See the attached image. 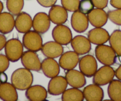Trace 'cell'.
Returning a JSON list of instances; mask_svg holds the SVG:
<instances>
[{
    "label": "cell",
    "mask_w": 121,
    "mask_h": 101,
    "mask_svg": "<svg viewBox=\"0 0 121 101\" xmlns=\"http://www.w3.org/2000/svg\"><path fill=\"white\" fill-rule=\"evenodd\" d=\"M11 82L17 90H26L33 84V75L30 70L18 68L12 73Z\"/></svg>",
    "instance_id": "cell-1"
},
{
    "label": "cell",
    "mask_w": 121,
    "mask_h": 101,
    "mask_svg": "<svg viewBox=\"0 0 121 101\" xmlns=\"http://www.w3.org/2000/svg\"><path fill=\"white\" fill-rule=\"evenodd\" d=\"M96 58L104 66H112L115 64L117 59V55L110 46L99 45L95 48Z\"/></svg>",
    "instance_id": "cell-2"
},
{
    "label": "cell",
    "mask_w": 121,
    "mask_h": 101,
    "mask_svg": "<svg viewBox=\"0 0 121 101\" xmlns=\"http://www.w3.org/2000/svg\"><path fill=\"white\" fill-rule=\"evenodd\" d=\"M24 46L20 40L13 38L7 41L5 45V54L10 61L15 62L21 59L23 54Z\"/></svg>",
    "instance_id": "cell-3"
},
{
    "label": "cell",
    "mask_w": 121,
    "mask_h": 101,
    "mask_svg": "<svg viewBox=\"0 0 121 101\" xmlns=\"http://www.w3.org/2000/svg\"><path fill=\"white\" fill-rule=\"evenodd\" d=\"M22 40L24 47L31 51H39L43 46L42 38L40 33L35 31H29L24 33Z\"/></svg>",
    "instance_id": "cell-4"
},
{
    "label": "cell",
    "mask_w": 121,
    "mask_h": 101,
    "mask_svg": "<svg viewBox=\"0 0 121 101\" xmlns=\"http://www.w3.org/2000/svg\"><path fill=\"white\" fill-rule=\"evenodd\" d=\"M115 76V71L110 66H104L96 71L93 76L94 84L102 86L109 84L113 80Z\"/></svg>",
    "instance_id": "cell-5"
},
{
    "label": "cell",
    "mask_w": 121,
    "mask_h": 101,
    "mask_svg": "<svg viewBox=\"0 0 121 101\" xmlns=\"http://www.w3.org/2000/svg\"><path fill=\"white\" fill-rule=\"evenodd\" d=\"M80 70L87 77H93L97 70V62L96 58L91 55L82 57L79 60Z\"/></svg>",
    "instance_id": "cell-6"
},
{
    "label": "cell",
    "mask_w": 121,
    "mask_h": 101,
    "mask_svg": "<svg viewBox=\"0 0 121 101\" xmlns=\"http://www.w3.org/2000/svg\"><path fill=\"white\" fill-rule=\"evenodd\" d=\"M52 36L53 40L62 45L70 44L73 39V33L68 26L64 24H58L53 29Z\"/></svg>",
    "instance_id": "cell-7"
},
{
    "label": "cell",
    "mask_w": 121,
    "mask_h": 101,
    "mask_svg": "<svg viewBox=\"0 0 121 101\" xmlns=\"http://www.w3.org/2000/svg\"><path fill=\"white\" fill-rule=\"evenodd\" d=\"M21 62L24 68L30 71L39 72L41 70V62L36 52L27 51L23 53Z\"/></svg>",
    "instance_id": "cell-8"
},
{
    "label": "cell",
    "mask_w": 121,
    "mask_h": 101,
    "mask_svg": "<svg viewBox=\"0 0 121 101\" xmlns=\"http://www.w3.org/2000/svg\"><path fill=\"white\" fill-rule=\"evenodd\" d=\"M71 27L75 32L77 33H83L88 27V22L87 16L79 10L73 12L71 18Z\"/></svg>",
    "instance_id": "cell-9"
},
{
    "label": "cell",
    "mask_w": 121,
    "mask_h": 101,
    "mask_svg": "<svg viewBox=\"0 0 121 101\" xmlns=\"http://www.w3.org/2000/svg\"><path fill=\"white\" fill-rule=\"evenodd\" d=\"M71 45L74 51L80 55H83L89 53L91 49V43L86 36H75L72 39Z\"/></svg>",
    "instance_id": "cell-10"
},
{
    "label": "cell",
    "mask_w": 121,
    "mask_h": 101,
    "mask_svg": "<svg viewBox=\"0 0 121 101\" xmlns=\"http://www.w3.org/2000/svg\"><path fill=\"white\" fill-rule=\"evenodd\" d=\"M68 83L65 77L57 75L50 80L48 86V92L53 96H58L63 93L67 89Z\"/></svg>",
    "instance_id": "cell-11"
},
{
    "label": "cell",
    "mask_w": 121,
    "mask_h": 101,
    "mask_svg": "<svg viewBox=\"0 0 121 101\" xmlns=\"http://www.w3.org/2000/svg\"><path fill=\"white\" fill-rule=\"evenodd\" d=\"M51 26V20L49 16L44 12L36 14L33 18V27L34 31L40 34H44L49 31Z\"/></svg>",
    "instance_id": "cell-12"
},
{
    "label": "cell",
    "mask_w": 121,
    "mask_h": 101,
    "mask_svg": "<svg viewBox=\"0 0 121 101\" xmlns=\"http://www.w3.org/2000/svg\"><path fill=\"white\" fill-rule=\"evenodd\" d=\"M80 58L79 55L75 51H67L63 53L60 56L59 65L65 70L74 69L77 66Z\"/></svg>",
    "instance_id": "cell-13"
},
{
    "label": "cell",
    "mask_w": 121,
    "mask_h": 101,
    "mask_svg": "<svg viewBox=\"0 0 121 101\" xmlns=\"http://www.w3.org/2000/svg\"><path fill=\"white\" fill-rule=\"evenodd\" d=\"M48 16L51 22L56 25L64 24L67 22L68 17L67 10L65 8L55 4L51 7Z\"/></svg>",
    "instance_id": "cell-14"
},
{
    "label": "cell",
    "mask_w": 121,
    "mask_h": 101,
    "mask_svg": "<svg viewBox=\"0 0 121 101\" xmlns=\"http://www.w3.org/2000/svg\"><path fill=\"white\" fill-rule=\"evenodd\" d=\"M65 79L68 84L72 88H82L86 84V76L81 71L77 70H67L65 73Z\"/></svg>",
    "instance_id": "cell-15"
},
{
    "label": "cell",
    "mask_w": 121,
    "mask_h": 101,
    "mask_svg": "<svg viewBox=\"0 0 121 101\" xmlns=\"http://www.w3.org/2000/svg\"><path fill=\"white\" fill-rule=\"evenodd\" d=\"M88 22L95 27H102L108 22L107 13L103 9H94L87 14Z\"/></svg>",
    "instance_id": "cell-16"
},
{
    "label": "cell",
    "mask_w": 121,
    "mask_h": 101,
    "mask_svg": "<svg viewBox=\"0 0 121 101\" xmlns=\"http://www.w3.org/2000/svg\"><path fill=\"white\" fill-rule=\"evenodd\" d=\"M41 51L46 57L56 58L64 53V47L56 41H49L43 44Z\"/></svg>",
    "instance_id": "cell-17"
},
{
    "label": "cell",
    "mask_w": 121,
    "mask_h": 101,
    "mask_svg": "<svg viewBox=\"0 0 121 101\" xmlns=\"http://www.w3.org/2000/svg\"><path fill=\"white\" fill-rule=\"evenodd\" d=\"M41 70L46 77L52 79L59 74L60 66L54 58H46L42 62Z\"/></svg>",
    "instance_id": "cell-18"
},
{
    "label": "cell",
    "mask_w": 121,
    "mask_h": 101,
    "mask_svg": "<svg viewBox=\"0 0 121 101\" xmlns=\"http://www.w3.org/2000/svg\"><path fill=\"white\" fill-rule=\"evenodd\" d=\"M109 32L102 27H95L88 33V39L91 44L99 45L104 44L109 40Z\"/></svg>",
    "instance_id": "cell-19"
},
{
    "label": "cell",
    "mask_w": 121,
    "mask_h": 101,
    "mask_svg": "<svg viewBox=\"0 0 121 101\" xmlns=\"http://www.w3.org/2000/svg\"><path fill=\"white\" fill-rule=\"evenodd\" d=\"M33 20L30 14L26 12H21L15 19V27L19 33H25L31 30Z\"/></svg>",
    "instance_id": "cell-20"
},
{
    "label": "cell",
    "mask_w": 121,
    "mask_h": 101,
    "mask_svg": "<svg viewBox=\"0 0 121 101\" xmlns=\"http://www.w3.org/2000/svg\"><path fill=\"white\" fill-rule=\"evenodd\" d=\"M82 92L84 99L87 101H101L104 98L103 89L94 83L85 87Z\"/></svg>",
    "instance_id": "cell-21"
},
{
    "label": "cell",
    "mask_w": 121,
    "mask_h": 101,
    "mask_svg": "<svg viewBox=\"0 0 121 101\" xmlns=\"http://www.w3.org/2000/svg\"><path fill=\"white\" fill-rule=\"evenodd\" d=\"M26 98L30 101H43L48 97V91L41 85L31 86L26 90Z\"/></svg>",
    "instance_id": "cell-22"
},
{
    "label": "cell",
    "mask_w": 121,
    "mask_h": 101,
    "mask_svg": "<svg viewBox=\"0 0 121 101\" xmlns=\"http://www.w3.org/2000/svg\"><path fill=\"white\" fill-rule=\"evenodd\" d=\"M0 99L4 101H17L18 99L17 89L11 83H0Z\"/></svg>",
    "instance_id": "cell-23"
},
{
    "label": "cell",
    "mask_w": 121,
    "mask_h": 101,
    "mask_svg": "<svg viewBox=\"0 0 121 101\" xmlns=\"http://www.w3.org/2000/svg\"><path fill=\"white\" fill-rule=\"evenodd\" d=\"M14 27L15 19L12 14L10 12L0 14V33L4 35L10 33Z\"/></svg>",
    "instance_id": "cell-24"
},
{
    "label": "cell",
    "mask_w": 121,
    "mask_h": 101,
    "mask_svg": "<svg viewBox=\"0 0 121 101\" xmlns=\"http://www.w3.org/2000/svg\"><path fill=\"white\" fill-rule=\"evenodd\" d=\"M108 94L109 98L113 101H121V80H113L109 83Z\"/></svg>",
    "instance_id": "cell-25"
},
{
    "label": "cell",
    "mask_w": 121,
    "mask_h": 101,
    "mask_svg": "<svg viewBox=\"0 0 121 101\" xmlns=\"http://www.w3.org/2000/svg\"><path fill=\"white\" fill-rule=\"evenodd\" d=\"M84 99L83 92L78 88L66 89L62 94V101H82Z\"/></svg>",
    "instance_id": "cell-26"
},
{
    "label": "cell",
    "mask_w": 121,
    "mask_h": 101,
    "mask_svg": "<svg viewBox=\"0 0 121 101\" xmlns=\"http://www.w3.org/2000/svg\"><path fill=\"white\" fill-rule=\"evenodd\" d=\"M109 44L117 56L121 57V31L115 30L110 35Z\"/></svg>",
    "instance_id": "cell-27"
},
{
    "label": "cell",
    "mask_w": 121,
    "mask_h": 101,
    "mask_svg": "<svg viewBox=\"0 0 121 101\" xmlns=\"http://www.w3.org/2000/svg\"><path fill=\"white\" fill-rule=\"evenodd\" d=\"M24 4V0H7V9L13 16H17L22 12Z\"/></svg>",
    "instance_id": "cell-28"
},
{
    "label": "cell",
    "mask_w": 121,
    "mask_h": 101,
    "mask_svg": "<svg viewBox=\"0 0 121 101\" xmlns=\"http://www.w3.org/2000/svg\"><path fill=\"white\" fill-rule=\"evenodd\" d=\"M62 6L67 11L74 12L78 10L80 0H60Z\"/></svg>",
    "instance_id": "cell-29"
},
{
    "label": "cell",
    "mask_w": 121,
    "mask_h": 101,
    "mask_svg": "<svg viewBox=\"0 0 121 101\" xmlns=\"http://www.w3.org/2000/svg\"><path fill=\"white\" fill-rule=\"evenodd\" d=\"M95 8L91 0H81L80 1L78 10L85 14H88Z\"/></svg>",
    "instance_id": "cell-30"
},
{
    "label": "cell",
    "mask_w": 121,
    "mask_h": 101,
    "mask_svg": "<svg viewBox=\"0 0 121 101\" xmlns=\"http://www.w3.org/2000/svg\"><path fill=\"white\" fill-rule=\"evenodd\" d=\"M108 18L114 24L121 26V9L110 10L108 12Z\"/></svg>",
    "instance_id": "cell-31"
},
{
    "label": "cell",
    "mask_w": 121,
    "mask_h": 101,
    "mask_svg": "<svg viewBox=\"0 0 121 101\" xmlns=\"http://www.w3.org/2000/svg\"><path fill=\"white\" fill-rule=\"evenodd\" d=\"M10 66V60L6 55L0 54V73L5 72Z\"/></svg>",
    "instance_id": "cell-32"
},
{
    "label": "cell",
    "mask_w": 121,
    "mask_h": 101,
    "mask_svg": "<svg viewBox=\"0 0 121 101\" xmlns=\"http://www.w3.org/2000/svg\"><path fill=\"white\" fill-rule=\"evenodd\" d=\"M93 3L95 7L97 9H104L107 7L109 0H91Z\"/></svg>",
    "instance_id": "cell-33"
},
{
    "label": "cell",
    "mask_w": 121,
    "mask_h": 101,
    "mask_svg": "<svg viewBox=\"0 0 121 101\" xmlns=\"http://www.w3.org/2000/svg\"><path fill=\"white\" fill-rule=\"evenodd\" d=\"M36 1L39 4L45 8L51 7L54 5L57 2V0H36Z\"/></svg>",
    "instance_id": "cell-34"
},
{
    "label": "cell",
    "mask_w": 121,
    "mask_h": 101,
    "mask_svg": "<svg viewBox=\"0 0 121 101\" xmlns=\"http://www.w3.org/2000/svg\"><path fill=\"white\" fill-rule=\"evenodd\" d=\"M7 42V38L4 34L0 33V51L5 47Z\"/></svg>",
    "instance_id": "cell-35"
},
{
    "label": "cell",
    "mask_w": 121,
    "mask_h": 101,
    "mask_svg": "<svg viewBox=\"0 0 121 101\" xmlns=\"http://www.w3.org/2000/svg\"><path fill=\"white\" fill-rule=\"evenodd\" d=\"M110 4L115 9H121V0H110Z\"/></svg>",
    "instance_id": "cell-36"
},
{
    "label": "cell",
    "mask_w": 121,
    "mask_h": 101,
    "mask_svg": "<svg viewBox=\"0 0 121 101\" xmlns=\"http://www.w3.org/2000/svg\"><path fill=\"white\" fill-rule=\"evenodd\" d=\"M8 76L4 72L0 73V83H4L7 82Z\"/></svg>",
    "instance_id": "cell-37"
},
{
    "label": "cell",
    "mask_w": 121,
    "mask_h": 101,
    "mask_svg": "<svg viewBox=\"0 0 121 101\" xmlns=\"http://www.w3.org/2000/svg\"><path fill=\"white\" fill-rule=\"evenodd\" d=\"M115 76L119 80H121V64L115 71Z\"/></svg>",
    "instance_id": "cell-38"
},
{
    "label": "cell",
    "mask_w": 121,
    "mask_h": 101,
    "mask_svg": "<svg viewBox=\"0 0 121 101\" xmlns=\"http://www.w3.org/2000/svg\"><path fill=\"white\" fill-rule=\"evenodd\" d=\"M3 9H4V4L1 1H0V14L2 13Z\"/></svg>",
    "instance_id": "cell-39"
}]
</instances>
